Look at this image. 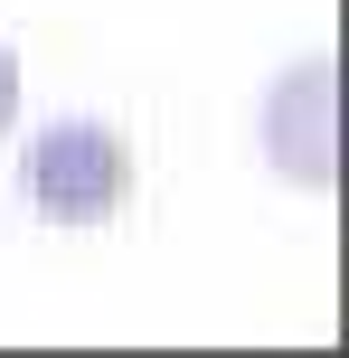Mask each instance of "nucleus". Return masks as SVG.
Here are the masks:
<instances>
[{
	"mask_svg": "<svg viewBox=\"0 0 349 358\" xmlns=\"http://www.w3.org/2000/svg\"><path fill=\"white\" fill-rule=\"evenodd\" d=\"M19 189H29V208L48 217V227H104L132 198V151H123L113 123L66 113V123H48L19 151Z\"/></svg>",
	"mask_w": 349,
	"mask_h": 358,
	"instance_id": "f257e3e1",
	"label": "nucleus"
},
{
	"mask_svg": "<svg viewBox=\"0 0 349 358\" xmlns=\"http://www.w3.org/2000/svg\"><path fill=\"white\" fill-rule=\"evenodd\" d=\"M10 113H19V57H10V38H0V132H10Z\"/></svg>",
	"mask_w": 349,
	"mask_h": 358,
	"instance_id": "f03ea898",
	"label": "nucleus"
}]
</instances>
